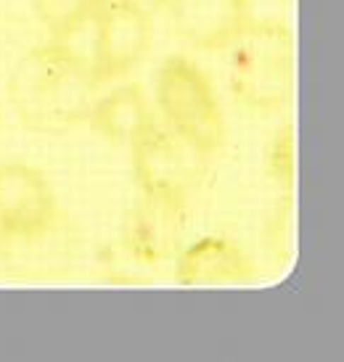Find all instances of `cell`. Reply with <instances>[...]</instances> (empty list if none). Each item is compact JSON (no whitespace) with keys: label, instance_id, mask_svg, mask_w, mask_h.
<instances>
[{"label":"cell","instance_id":"obj_12","mask_svg":"<svg viewBox=\"0 0 344 362\" xmlns=\"http://www.w3.org/2000/svg\"><path fill=\"white\" fill-rule=\"evenodd\" d=\"M265 167H268V177L289 196L294 185V130L292 124L278 127L275 135L268 143L265 151Z\"/></svg>","mask_w":344,"mask_h":362},{"label":"cell","instance_id":"obj_4","mask_svg":"<svg viewBox=\"0 0 344 362\" xmlns=\"http://www.w3.org/2000/svg\"><path fill=\"white\" fill-rule=\"evenodd\" d=\"M130 153L141 196L183 206L188 204L199 182V161H204L199 153H193L156 119L130 143Z\"/></svg>","mask_w":344,"mask_h":362},{"label":"cell","instance_id":"obj_1","mask_svg":"<svg viewBox=\"0 0 344 362\" xmlns=\"http://www.w3.org/2000/svg\"><path fill=\"white\" fill-rule=\"evenodd\" d=\"M98 88L91 59L59 40L30 48L8 77L16 117L40 135H64L88 122Z\"/></svg>","mask_w":344,"mask_h":362},{"label":"cell","instance_id":"obj_2","mask_svg":"<svg viewBox=\"0 0 344 362\" xmlns=\"http://www.w3.org/2000/svg\"><path fill=\"white\" fill-rule=\"evenodd\" d=\"M154 95L164 127L180 138L193 153L210 159L225 146V114L214 82L188 56L162 61L154 80Z\"/></svg>","mask_w":344,"mask_h":362},{"label":"cell","instance_id":"obj_10","mask_svg":"<svg viewBox=\"0 0 344 362\" xmlns=\"http://www.w3.org/2000/svg\"><path fill=\"white\" fill-rule=\"evenodd\" d=\"M156 119L149 103V95L138 82H125L120 88L96 98L91 109V127L109 143L130 146L151 122Z\"/></svg>","mask_w":344,"mask_h":362},{"label":"cell","instance_id":"obj_8","mask_svg":"<svg viewBox=\"0 0 344 362\" xmlns=\"http://www.w3.org/2000/svg\"><path fill=\"white\" fill-rule=\"evenodd\" d=\"M183 217L185 206L162 199H149L138 193V202L130 209L125 228H122V243L135 262L141 264H162V262L178 257L183 235Z\"/></svg>","mask_w":344,"mask_h":362},{"label":"cell","instance_id":"obj_5","mask_svg":"<svg viewBox=\"0 0 344 362\" xmlns=\"http://www.w3.org/2000/svg\"><path fill=\"white\" fill-rule=\"evenodd\" d=\"M59 222V196L48 175L27 161L0 164V238L30 243Z\"/></svg>","mask_w":344,"mask_h":362},{"label":"cell","instance_id":"obj_11","mask_svg":"<svg viewBox=\"0 0 344 362\" xmlns=\"http://www.w3.org/2000/svg\"><path fill=\"white\" fill-rule=\"evenodd\" d=\"M35 19L53 40H69L93 21L103 0H30Z\"/></svg>","mask_w":344,"mask_h":362},{"label":"cell","instance_id":"obj_3","mask_svg":"<svg viewBox=\"0 0 344 362\" xmlns=\"http://www.w3.org/2000/svg\"><path fill=\"white\" fill-rule=\"evenodd\" d=\"M233 98L254 114H278L292 95V35L281 21L252 19L225 48Z\"/></svg>","mask_w":344,"mask_h":362},{"label":"cell","instance_id":"obj_7","mask_svg":"<svg viewBox=\"0 0 344 362\" xmlns=\"http://www.w3.org/2000/svg\"><path fill=\"white\" fill-rule=\"evenodd\" d=\"M175 35L199 51H225L254 19V0H170Z\"/></svg>","mask_w":344,"mask_h":362},{"label":"cell","instance_id":"obj_13","mask_svg":"<svg viewBox=\"0 0 344 362\" xmlns=\"http://www.w3.org/2000/svg\"><path fill=\"white\" fill-rule=\"evenodd\" d=\"M125 3H130V6H135V8H143L146 13H159V11L167 8V3L170 0H125Z\"/></svg>","mask_w":344,"mask_h":362},{"label":"cell","instance_id":"obj_9","mask_svg":"<svg viewBox=\"0 0 344 362\" xmlns=\"http://www.w3.org/2000/svg\"><path fill=\"white\" fill-rule=\"evenodd\" d=\"M175 281L180 286H220V283H249L254 264L249 254L231 238L207 235L178 252Z\"/></svg>","mask_w":344,"mask_h":362},{"label":"cell","instance_id":"obj_6","mask_svg":"<svg viewBox=\"0 0 344 362\" xmlns=\"http://www.w3.org/2000/svg\"><path fill=\"white\" fill-rule=\"evenodd\" d=\"M91 66L98 85L127 77L154 48V16L125 0H103L96 11Z\"/></svg>","mask_w":344,"mask_h":362}]
</instances>
